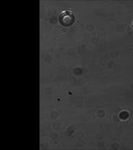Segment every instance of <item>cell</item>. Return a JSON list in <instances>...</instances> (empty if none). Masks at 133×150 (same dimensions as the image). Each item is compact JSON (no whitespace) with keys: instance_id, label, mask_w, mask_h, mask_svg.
<instances>
[{"instance_id":"1","label":"cell","mask_w":133,"mask_h":150,"mask_svg":"<svg viewBox=\"0 0 133 150\" xmlns=\"http://www.w3.org/2000/svg\"><path fill=\"white\" fill-rule=\"evenodd\" d=\"M59 23L64 28H70L74 24L75 16L71 11H64L59 16Z\"/></svg>"},{"instance_id":"2","label":"cell","mask_w":133,"mask_h":150,"mask_svg":"<svg viewBox=\"0 0 133 150\" xmlns=\"http://www.w3.org/2000/svg\"><path fill=\"white\" fill-rule=\"evenodd\" d=\"M132 28H133V21H132Z\"/></svg>"}]
</instances>
